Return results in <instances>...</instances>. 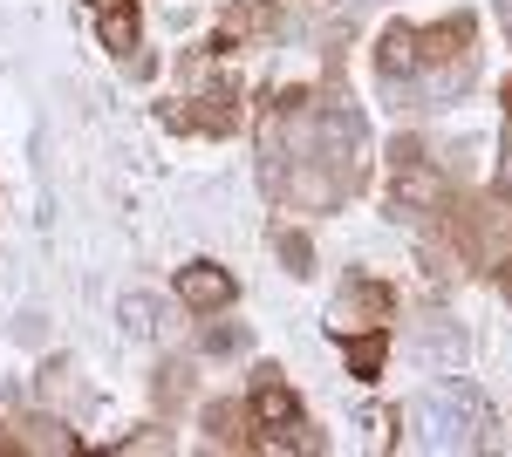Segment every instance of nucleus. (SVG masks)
Instances as JSON below:
<instances>
[{"instance_id":"f257e3e1","label":"nucleus","mask_w":512,"mask_h":457,"mask_svg":"<svg viewBox=\"0 0 512 457\" xmlns=\"http://www.w3.org/2000/svg\"><path fill=\"white\" fill-rule=\"evenodd\" d=\"M246 417L267 430L274 451H321V437H308V417H301V396L280 382V369H260L253 376V396H246Z\"/></svg>"},{"instance_id":"f03ea898","label":"nucleus","mask_w":512,"mask_h":457,"mask_svg":"<svg viewBox=\"0 0 512 457\" xmlns=\"http://www.w3.org/2000/svg\"><path fill=\"white\" fill-rule=\"evenodd\" d=\"M444 205V178H437V164H424L417 144H403L390 164V212L396 219H417V212H437Z\"/></svg>"},{"instance_id":"7ed1b4c3","label":"nucleus","mask_w":512,"mask_h":457,"mask_svg":"<svg viewBox=\"0 0 512 457\" xmlns=\"http://www.w3.org/2000/svg\"><path fill=\"white\" fill-rule=\"evenodd\" d=\"M171 294L192 307V314H219V307H233V273L212 267V260H192V267H178V280H171Z\"/></svg>"},{"instance_id":"20e7f679","label":"nucleus","mask_w":512,"mask_h":457,"mask_svg":"<svg viewBox=\"0 0 512 457\" xmlns=\"http://www.w3.org/2000/svg\"><path fill=\"white\" fill-rule=\"evenodd\" d=\"M417 62H424V35H417V28H403V21H390L383 41H376V76L403 82V76H417Z\"/></svg>"},{"instance_id":"39448f33","label":"nucleus","mask_w":512,"mask_h":457,"mask_svg":"<svg viewBox=\"0 0 512 457\" xmlns=\"http://www.w3.org/2000/svg\"><path fill=\"white\" fill-rule=\"evenodd\" d=\"M335 342H342V362H349V376H362V382L383 376V355H390V335H383V328H369V335H349V328H335Z\"/></svg>"},{"instance_id":"423d86ee","label":"nucleus","mask_w":512,"mask_h":457,"mask_svg":"<svg viewBox=\"0 0 512 457\" xmlns=\"http://www.w3.org/2000/svg\"><path fill=\"white\" fill-rule=\"evenodd\" d=\"M96 14H103V41H110V55H137V41H144L137 7H130V0H96Z\"/></svg>"},{"instance_id":"0eeeda50","label":"nucleus","mask_w":512,"mask_h":457,"mask_svg":"<svg viewBox=\"0 0 512 457\" xmlns=\"http://www.w3.org/2000/svg\"><path fill=\"white\" fill-rule=\"evenodd\" d=\"M355 314H390V287H376V280H349V294H342V321H355Z\"/></svg>"},{"instance_id":"6e6552de","label":"nucleus","mask_w":512,"mask_h":457,"mask_svg":"<svg viewBox=\"0 0 512 457\" xmlns=\"http://www.w3.org/2000/svg\"><path fill=\"white\" fill-rule=\"evenodd\" d=\"M260 21H267V7H260V0H246V7H233V14H226V21L212 28V48H239V35H253Z\"/></svg>"},{"instance_id":"1a4fd4ad","label":"nucleus","mask_w":512,"mask_h":457,"mask_svg":"<svg viewBox=\"0 0 512 457\" xmlns=\"http://www.w3.org/2000/svg\"><path fill=\"white\" fill-rule=\"evenodd\" d=\"M239 423H246V410H239V403H212V410H205L212 444H226V451H239V444H246V437H239Z\"/></svg>"},{"instance_id":"9d476101","label":"nucleus","mask_w":512,"mask_h":457,"mask_svg":"<svg viewBox=\"0 0 512 457\" xmlns=\"http://www.w3.org/2000/svg\"><path fill=\"white\" fill-rule=\"evenodd\" d=\"M458 41H472V21H465V14H458V21H444V28H424V62L458 55Z\"/></svg>"},{"instance_id":"9b49d317","label":"nucleus","mask_w":512,"mask_h":457,"mask_svg":"<svg viewBox=\"0 0 512 457\" xmlns=\"http://www.w3.org/2000/svg\"><path fill=\"white\" fill-rule=\"evenodd\" d=\"M478 232H485V246H492V239H499V246H512V205H506V198L478 212Z\"/></svg>"},{"instance_id":"f8f14e48","label":"nucleus","mask_w":512,"mask_h":457,"mask_svg":"<svg viewBox=\"0 0 512 457\" xmlns=\"http://www.w3.org/2000/svg\"><path fill=\"white\" fill-rule=\"evenodd\" d=\"M205 348H212V355H226V348H239V328H212V335H205Z\"/></svg>"},{"instance_id":"ddd939ff","label":"nucleus","mask_w":512,"mask_h":457,"mask_svg":"<svg viewBox=\"0 0 512 457\" xmlns=\"http://www.w3.org/2000/svg\"><path fill=\"white\" fill-rule=\"evenodd\" d=\"M499 157H506V185H512V82H506V144H499Z\"/></svg>"},{"instance_id":"4468645a","label":"nucleus","mask_w":512,"mask_h":457,"mask_svg":"<svg viewBox=\"0 0 512 457\" xmlns=\"http://www.w3.org/2000/svg\"><path fill=\"white\" fill-rule=\"evenodd\" d=\"M499 294L512 301V260H499Z\"/></svg>"},{"instance_id":"2eb2a0df","label":"nucleus","mask_w":512,"mask_h":457,"mask_svg":"<svg viewBox=\"0 0 512 457\" xmlns=\"http://www.w3.org/2000/svg\"><path fill=\"white\" fill-rule=\"evenodd\" d=\"M499 14H506V21H512V0H499Z\"/></svg>"}]
</instances>
